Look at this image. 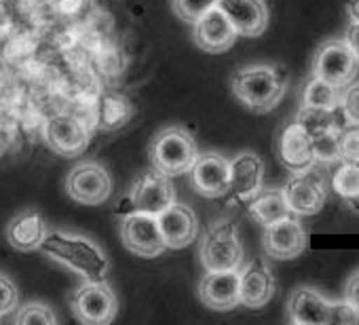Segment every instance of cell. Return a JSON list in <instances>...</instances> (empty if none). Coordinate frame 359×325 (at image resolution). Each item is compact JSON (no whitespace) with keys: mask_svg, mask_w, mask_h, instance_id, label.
I'll list each match as a JSON object with an SVG mask.
<instances>
[{"mask_svg":"<svg viewBox=\"0 0 359 325\" xmlns=\"http://www.w3.org/2000/svg\"><path fill=\"white\" fill-rule=\"evenodd\" d=\"M243 245L233 222H216L201 243V264L205 270H239Z\"/></svg>","mask_w":359,"mask_h":325,"instance_id":"obj_7","label":"cell"},{"mask_svg":"<svg viewBox=\"0 0 359 325\" xmlns=\"http://www.w3.org/2000/svg\"><path fill=\"white\" fill-rule=\"evenodd\" d=\"M171 203H173V186L169 182V176L152 170V172L142 174L133 182V186L125 195V199L118 201L116 214L129 216V214L140 212V214L158 216Z\"/></svg>","mask_w":359,"mask_h":325,"instance_id":"obj_4","label":"cell"},{"mask_svg":"<svg viewBox=\"0 0 359 325\" xmlns=\"http://www.w3.org/2000/svg\"><path fill=\"white\" fill-rule=\"evenodd\" d=\"M74 314L89 325H106L116 317V296L106 281H87L72 296Z\"/></svg>","mask_w":359,"mask_h":325,"instance_id":"obj_8","label":"cell"},{"mask_svg":"<svg viewBox=\"0 0 359 325\" xmlns=\"http://www.w3.org/2000/svg\"><path fill=\"white\" fill-rule=\"evenodd\" d=\"M332 191L348 203H359V167L340 160L332 174Z\"/></svg>","mask_w":359,"mask_h":325,"instance_id":"obj_27","label":"cell"},{"mask_svg":"<svg viewBox=\"0 0 359 325\" xmlns=\"http://www.w3.org/2000/svg\"><path fill=\"white\" fill-rule=\"evenodd\" d=\"M131 116V108L129 104L118 97V95H108L104 99V106H102V125L106 129H116V127H123Z\"/></svg>","mask_w":359,"mask_h":325,"instance_id":"obj_28","label":"cell"},{"mask_svg":"<svg viewBox=\"0 0 359 325\" xmlns=\"http://www.w3.org/2000/svg\"><path fill=\"white\" fill-rule=\"evenodd\" d=\"M248 214L254 222L269 226L285 216H290V207L285 203L281 188H260L250 201H248Z\"/></svg>","mask_w":359,"mask_h":325,"instance_id":"obj_23","label":"cell"},{"mask_svg":"<svg viewBox=\"0 0 359 325\" xmlns=\"http://www.w3.org/2000/svg\"><path fill=\"white\" fill-rule=\"evenodd\" d=\"M346 15H348V22H359V0H348Z\"/></svg>","mask_w":359,"mask_h":325,"instance_id":"obj_37","label":"cell"},{"mask_svg":"<svg viewBox=\"0 0 359 325\" xmlns=\"http://www.w3.org/2000/svg\"><path fill=\"white\" fill-rule=\"evenodd\" d=\"M264 182V162L254 152H239L231 160V182L229 193L235 201L248 203Z\"/></svg>","mask_w":359,"mask_h":325,"instance_id":"obj_16","label":"cell"},{"mask_svg":"<svg viewBox=\"0 0 359 325\" xmlns=\"http://www.w3.org/2000/svg\"><path fill=\"white\" fill-rule=\"evenodd\" d=\"M296 123L302 125L311 135L330 127H344V118L340 114V108H332V110H323V108H306L300 106L298 114H296Z\"/></svg>","mask_w":359,"mask_h":325,"instance_id":"obj_26","label":"cell"},{"mask_svg":"<svg viewBox=\"0 0 359 325\" xmlns=\"http://www.w3.org/2000/svg\"><path fill=\"white\" fill-rule=\"evenodd\" d=\"M275 275L262 260L250 262L239 272V302L248 308H264L275 296Z\"/></svg>","mask_w":359,"mask_h":325,"instance_id":"obj_15","label":"cell"},{"mask_svg":"<svg viewBox=\"0 0 359 325\" xmlns=\"http://www.w3.org/2000/svg\"><path fill=\"white\" fill-rule=\"evenodd\" d=\"M287 83H290V76L283 68L256 64V66L241 68L233 76L231 89L235 97L250 110L269 112L281 102L287 89Z\"/></svg>","mask_w":359,"mask_h":325,"instance_id":"obj_2","label":"cell"},{"mask_svg":"<svg viewBox=\"0 0 359 325\" xmlns=\"http://www.w3.org/2000/svg\"><path fill=\"white\" fill-rule=\"evenodd\" d=\"M340 102V89L325 83L319 76H309L306 83L302 85V93H300V106L306 108H323V110H332L338 108Z\"/></svg>","mask_w":359,"mask_h":325,"instance_id":"obj_24","label":"cell"},{"mask_svg":"<svg viewBox=\"0 0 359 325\" xmlns=\"http://www.w3.org/2000/svg\"><path fill=\"white\" fill-rule=\"evenodd\" d=\"M66 191L83 205H100L110 197L112 180L97 162H81L68 174Z\"/></svg>","mask_w":359,"mask_h":325,"instance_id":"obj_11","label":"cell"},{"mask_svg":"<svg viewBox=\"0 0 359 325\" xmlns=\"http://www.w3.org/2000/svg\"><path fill=\"white\" fill-rule=\"evenodd\" d=\"M191 180L199 195L210 197V199L224 197V195H229L231 160L218 152L199 154L193 170H191Z\"/></svg>","mask_w":359,"mask_h":325,"instance_id":"obj_12","label":"cell"},{"mask_svg":"<svg viewBox=\"0 0 359 325\" xmlns=\"http://www.w3.org/2000/svg\"><path fill=\"white\" fill-rule=\"evenodd\" d=\"M45 139L53 152L62 156H76L89 144V133L85 125L72 114H55L47 120Z\"/></svg>","mask_w":359,"mask_h":325,"instance_id":"obj_13","label":"cell"},{"mask_svg":"<svg viewBox=\"0 0 359 325\" xmlns=\"http://www.w3.org/2000/svg\"><path fill=\"white\" fill-rule=\"evenodd\" d=\"M18 323H26V325H34V323H43V325H53L57 323V317L53 314V310L43 304V302H30L26 306H22L15 314Z\"/></svg>","mask_w":359,"mask_h":325,"instance_id":"obj_30","label":"cell"},{"mask_svg":"<svg viewBox=\"0 0 359 325\" xmlns=\"http://www.w3.org/2000/svg\"><path fill=\"white\" fill-rule=\"evenodd\" d=\"M47 233V224L43 216L36 212H24L18 218H13L11 224L7 226V239L20 251L41 249V243Z\"/></svg>","mask_w":359,"mask_h":325,"instance_id":"obj_22","label":"cell"},{"mask_svg":"<svg viewBox=\"0 0 359 325\" xmlns=\"http://www.w3.org/2000/svg\"><path fill=\"white\" fill-rule=\"evenodd\" d=\"M41 249L47 258L64 264L87 281H104L110 266L104 251L91 239L81 235H70L62 230L47 233Z\"/></svg>","mask_w":359,"mask_h":325,"instance_id":"obj_1","label":"cell"},{"mask_svg":"<svg viewBox=\"0 0 359 325\" xmlns=\"http://www.w3.org/2000/svg\"><path fill=\"white\" fill-rule=\"evenodd\" d=\"M262 245H264V251L269 258L294 260L306 249L309 235H306L304 226L300 224L298 216L290 214V216L264 226Z\"/></svg>","mask_w":359,"mask_h":325,"instance_id":"obj_9","label":"cell"},{"mask_svg":"<svg viewBox=\"0 0 359 325\" xmlns=\"http://www.w3.org/2000/svg\"><path fill=\"white\" fill-rule=\"evenodd\" d=\"M344 300H348L353 304V308L359 312V268L348 277V281L344 285Z\"/></svg>","mask_w":359,"mask_h":325,"instance_id":"obj_35","label":"cell"},{"mask_svg":"<svg viewBox=\"0 0 359 325\" xmlns=\"http://www.w3.org/2000/svg\"><path fill=\"white\" fill-rule=\"evenodd\" d=\"M237 36V30L218 7H212L195 22V41L208 53H222L231 49Z\"/></svg>","mask_w":359,"mask_h":325,"instance_id":"obj_19","label":"cell"},{"mask_svg":"<svg viewBox=\"0 0 359 325\" xmlns=\"http://www.w3.org/2000/svg\"><path fill=\"white\" fill-rule=\"evenodd\" d=\"M199 298L212 310H231L239 302V270H208L199 283Z\"/></svg>","mask_w":359,"mask_h":325,"instance_id":"obj_20","label":"cell"},{"mask_svg":"<svg viewBox=\"0 0 359 325\" xmlns=\"http://www.w3.org/2000/svg\"><path fill=\"white\" fill-rule=\"evenodd\" d=\"M290 214L294 216H315L323 209L327 201V180L319 165L302 172H292L285 186L281 188Z\"/></svg>","mask_w":359,"mask_h":325,"instance_id":"obj_5","label":"cell"},{"mask_svg":"<svg viewBox=\"0 0 359 325\" xmlns=\"http://www.w3.org/2000/svg\"><path fill=\"white\" fill-rule=\"evenodd\" d=\"M216 7L241 36H260L269 26V7L264 0H218Z\"/></svg>","mask_w":359,"mask_h":325,"instance_id":"obj_14","label":"cell"},{"mask_svg":"<svg viewBox=\"0 0 359 325\" xmlns=\"http://www.w3.org/2000/svg\"><path fill=\"white\" fill-rule=\"evenodd\" d=\"M359 321V312L353 308L348 300L330 302L327 308V325H355Z\"/></svg>","mask_w":359,"mask_h":325,"instance_id":"obj_33","label":"cell"},{"mask_svg":"<svg viewBox=\"0 0 359 325\" xmlns=\"http://www.w3.org/2000/svg\"><path fill=\"white\" fill-rule=\"evenodd\" d=\"M199 156L195 137L180 127H169L158 131L150 144L152 167L169 178L189 174Z\"/></svg>","mask_w":359,"mask_h":325,"instance_id":"obj_3","label":"cell"},{"mask_svg":"<svg viewBox=\"0 0 359 325\" xmlns=\"http://www.w3.org/2000/svg\"><path fill=\"white\" fill-rule=\"evenodd\" d=\"M279 160L287 172H302L315 165V154H313V139L311 133L298 125L296 120L290 123L281 135H279Z\"/></svg>","mask_w":359,"mask_h":325,"instance_id":"obj_18","label":"cell"},{"mask_svg":"<svg viewBox=\"0 0 359 325\" xmlns=\"http://www.w3.org/2000/svg\"><path fill=\"white\" fill-rule=\"evenodd\" d=\"M359 57L351 51V47L342 39L323 41L313 57V76L323 78L325 83L342 89L357 78Z\"/></svg>","mask_w":359,"mask_h":325,"instance_id":"obj_6","label":"cell"},{"mask_svg":"<svg viewBox=\"0 0 359 325\" xmlns=\"http://www.w3.org/2000/svg\"><path fill=\"white\" fill-rule=\"evenodd\" d=\"M340 137H342V127H330V129H323V131H317L311 135L315 165H319V167L338 165L340 162Z\"/></svg>","mask_w":359,"mask_h":325,"instance_id":"obj_25","label":"cell"},{"mask_svg":"<svg viewBox=\"0 0 359 325\" xmlns=\"http://www.w3.org/2000/svg\"><path fill=\"white\" fill-rule=\"evenodd\" d=\"M340 114L344 118V125L359 127V83H348L340 89V102H338Z\"/></svg>","mask_w":359,"mask_h":325,"instance_id":"obj_29","label":"cell"},{"mask_svg":"<svg viewBox=\"0 0 359 325\" xmlns=\"http://www.w3.org/2000/svg\"><path fill=\"white\" fill-rule=\"evenodd\" d=\"M156 220H158L167 249L187 247L189 243L195 241L197 230H199L195 212L187 205H180V203H171L169 207H165L156 216Z\"/></svg>","mask_w":359,"mask_h":325,"instance_id":"obj_17","label":"cell"},{"mask_svg":"<svg viewBox=\"0 0 359 325\" xmlns=\"http://www.w3.org/2000/svg\"><path fill=\"white\" fill-rule=\"evenodd\" d=\"M330 300L315 287L300 285L287 300V317L296 325H327Z\"/></svg>","mask_w":359,"mask_h":325,"instance_id":"obj_21","label":"cell"},{"mask_svg":"<svg viewBox=\"0 0 359 325\" xmlns=\"http://www.w3.org/2000/svg\"><path fill=\"white\" fill-rule=\"evenodd\" d=\"M340 160L359 167V127L344 125L340 137Z\"/></svg>","mask_w":359,"mask_h":325,"instance_id":"obj_32","label":"cell"},{"mask_svg":"<svg viewBox=\"0 0 359 325\" xmlns=\"http://www.w3.org/2000/svg\"><path fill=\"white\" fill-rule=\"evenodd\" d=\"M15 306H18V289H15V283L9 277L0 275V314H7Z\"/></svg>","mask_w":359,"mask_h":325,"instance_id":"obj_34","label":"cell"},{"mask_svg":"<svg viewBox=\"0 0 359 325\" xmlns=\"http://www.w3.org/2000/svg\"><path fill=\"white\" fill-rule=\"evenodd\" d=\"M121 235H123L127 249L142 256V258H154L167 249L158 220L152 214L135 212V214L125 216V222L121 226Z\"/></svg>","mask_w":359,"mask_h":325,"instance_id":"obj_10","label":"cell"},{"mask_svg":"<svg viewBox=\"0 0 359 325\" xmlns=\"http://www.w3.org/2000/svg\"><path fill=\"white\" fill-rule=\"evenodd\" d=\"M218 0H173V9L180 20L195 24L205 11L216 7Z\"/></svg>","mask_w":359,"mask_h":325,"instance_id":"obj_31","label":"cell"},{"mask_svg":"<svg viewBox=\"0 0 359 325\" xmlns=\"http://www.w3.org/2000/svg\"><path fill=\"white\" fill-rule=\"evenodd\" d=\"M342 41L351 47V51L359 57V22H351L344 30Z\"/></svg>","mask_w":359,"mask_h":325,"instance_id":"obj_36","label":"cell"}]
</instances>
